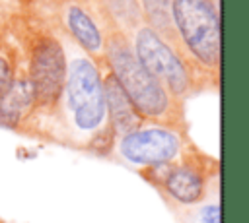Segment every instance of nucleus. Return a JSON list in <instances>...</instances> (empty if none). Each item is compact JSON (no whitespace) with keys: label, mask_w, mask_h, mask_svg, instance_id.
<instances>
[{"label":"nucleus","mask_w":249,"mask_h":223,"mask_svg":"<svg viewBox=\"0 0 249 223\" xmlns=\"http://www.w3.org/2000/svg\"><path fill=\"white\" fill-rule=\"evenodd\" d=\"M45 138L95 155H111L115 132L107 118L103 74L86 54H74L66 64L60 101L47 120Z\"/></svg>","instance_id":"nucleus-1"},{"label":"nucleus","mask_w":249,"mask_h":223,"mask_svg":"<svg viewBox=\"0 0 249 223\" xmlns=\"http://www.w3.org/2000/svg\"><path fill=\"white\" fill-rule=\"evenodd\" d=\"M103 62L144 122L187 126L183 101L169 95L167 89L146 72L124 33L113 31L107 37Z\"/></svg>","instance_id":"nucleus-2"},{"label":"nucleus","mask_w":249,"mask_h":223,"mask_svg":"<svg viewBox=\"0 0 249 223\" xmlns=\"http://www.w3.org/2000/svg\"><path fill=\"white\" fill-rule=\"evenodd\" d=\"M177 50L204 87L220 83V12L216 0H171Z\"/></svg>","instance_id":"nucleus-3"},{"label":"nucleus","mask_w":249,"mask_h":223,"mask_svg":"<svg viewBox=\"0 0 249 223\" xmlns=\"http://www.w3.org/2000/svg\"><path fill=\"white\" fill-rule=\"evenodd\" d=\"M191 147L193 143L187 136V126L144 122L123 136H117L111 155L140 173L175 163Z\"/></svg>","instance_id":"nucleus-4"},{"label":"nucleus","mask_w":249,"mask_h":223,"mask_svg":"<svg viewBox=\"0 0 249 223\" xmlns=\"http://www.w3.org/2000/svg\"><path fill=\"white\" fill-rule=\"evenodd\" d=\"M27 78L35 93L37 112L25 134H33L41 120H49L60 101L64 80H66V52L60 41L49 33L41 31L31 37L27 50Z\"/></svg>","instance_id":"nucleus-5"},{"label":"nucleus","mask_w":249,"mask_h":223,"mask_svg":"<svg viewBox=\"0 0 249 223\" xmlns=\"http://www.w3.org/2000/svg\"><path fill=\"white\" fill-rule=\"evenodd\" d=\"M130 45L146 72L156 78L177 101H185V97L202 87L198 78L179 54L177 47H171L148 23L142 21L136 25Z\"/></svg>","instance_id":"nucleus-6"},{"label":"nucleus","mask_w":249,"mask_h":223,"mask_svg":"<svg viewBox=\"0 0 249 223\" xmlns=\"http://www.w3.org/2000/svg\"><path fill=\"white\" fill-rule=\"evenodd\" d=\"M218 173V163L195 145L175 163L140 171V176L158 188L169 202L196 206L204 200L210 178Z\"/></svg>","instance_id":"nucleus-7"},{"label":"nucleus","mask_w":249,"mask_h":223,"mask_svg":"<svg viewBox=\"0 0 249 223\" xmlns=\"http://www.w3.org/2000/svg\"><path fill=\"white\" fill-rule=\"evenodd\" d=\"M35 112L37 105L31 81L27 74H19L0 97V128L25 134Z\"/></svg>","instance_id":"nucleus-8"},{"label":"nucleus","mask_w":249,"mask_h":223,"mask_svg":"<svg viewBox=\"0 0 249 223\" xmlns=\"http://www.w3.org/2000/svg\"><path fill=\"white\" fill-rule=\"evenodd\" d=\"M64 23L72 39L86 52V56L93 58V62L99 66L105 58V37L93 17L82 6L70 4L64 14Z\"/></svg>","instance_id":"nucleus-9"},{"label":"nucleus","mask_w":249,"mask_h":223,"mask_svg":"<svg viewBox=\"0 0 249 223\" xmlns=\"http://www.w3.org/2000/svg\"><path fill=\"white\" fill-rule=\"evenodd\" d=\"M103 89H105L107 118L115 132V138L144 124V120L140 118V114L136 112V109L132 107V103L128 101V97L124 95V91L109 72L103 74Z\"/></svg>","instance_id":"nucleus-10"},{"label":"nucleus","mask_w":249,"mask_h":223,"mask_svg":"<svg viewBox=\"0 0 249 223\" xmlns=\"http://www.w3.org/2000/svg\"><path fill=\"white\" fill-rule=\"evenodd\" d=\"M142 12L148 23L160 37H163L167 43L173 39V23H171V0H140Z\"/></svg>","instance_id":"nucleus-11"},{"label":"nucleus","mask_w":249,"mask_h":223,"mask_svg":"<svg viewBox=\"0 0 249 223\" xmlns=\"http://www.w3.org/2000/svg\"><path fill=\"white\" fill-rule=\"evenodd\" d=\"M18 76V60L16 52L8 45H0V97L6 93L14 78Z\"/></svg>","instance_id":"nucleus-12"},{"label":"nucleus","mask_w":249,"mask_h":223,"mask_svg":"<svg viewBox=\"0 0 249 223\" xmlns=\"http://www.w3.org/2000/svg\"><path fill=\"white\" fill-rule=\"evenodd\" d=\"M200 223H220V206L218 204H206L198 211Z\"/></svg>","instance_id":"nucleus-13"},{"label":"nucleus","mask_w":249,"mask_h":223,"mask_svg":"<svg viewBox=\"0 0 249 223\" xmlns=\"http://www.w3.org/2000/svg\"><path fill=\"white\" fill-rule=\"evenodd\" d=\"M0 223H2V221H0Z\"/></svg>","instance_id":"nucleus-14"}]
</instances>
